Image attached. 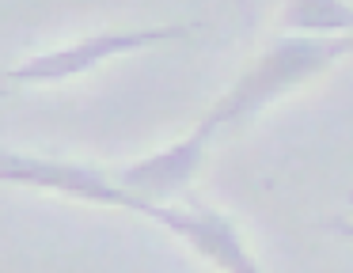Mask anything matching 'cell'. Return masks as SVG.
Here are the masks:
<instances>
[{"label": "cell", "instance_id": "9c48e42d", "mask_svg": "<svg viewBox=\"0 0 353 273\" xmlns=\"http://www.w3.org/2000/svg\"><path fill=\"white\" fill-rule=\"evenodd\" d=\"M239 8H243V12H247V0H239Z\"/></svg>", "mask_w": 353, "mask_h": 273}, {"label": "cell", "instance_id": "52a82bcc", "mask_svg": "<svg viewBox=\"0 0 353 273\" xmlns=\"http://www.w3.org/2000/svg\"><path fill=\"white\" fill-rule=\"evenodd\" d=\"M330 228H334L338 235H345V239H353V224H345V220H334Z\"/></svg>", "mask_w": 353, "mask_h": 273}, {"label": "cell", "instance_id": "3957f363", "mask_svg": "<svg viewBox=\"0 0 353 273\" xmlns=\"http://www.w3.org/2000/svg\"><path fill=\"white\" fill-rule=\"evenodd\" d=\"M0 182H23L42 186L57 194H72L92 205H114V209L141 212L148 197L118 186L114 174L92 163H72V159H50V156H27V152H0Z\"/></svg>", "mask_w": 353, "mask_h": 273}, {"label": "cell", "instance_id": "6da1fadb", "mask_svg": "<svg viewBox=\"0 0 353 273\" xmlns=\"http://www.w3.org/2000/svg\"><path fill=\"white\" fill-rule=\"evenodd\" d=\"M353 53V38L338 34H289L277 38L236 83L228 95L216 99V106L205 114V125L221 129L232 121H243L251 114H259L266 103H274L277 95L307 83L312 76H319L323 68H330L338 57Z\"/></svg>", "mask_w": 353, "mask_h": 273}, {"label": "cell", "instance_id": "5b68a950", "mask_svg": "<svg viewBox=\"0 0 353 273\" xmlns=\"http://www.w3.org/2000/svg\"><path fill=\"white\" fill-rule=\"evenodd\" d=\"M213 133L216 129L201 121L190 136L175 141L171 148L156 152V156H145V159H137V163H130V167H118L114 182L125 186V190H133V194H141V197H148V201H160V197L179 194V190L198 174L201 156H205V144H209Z\"/></svg>", "mask_w": 353, "mask_h": 273}, {"label": "cell", "instance_id": "8992f818", "mask_svg": "<svg viewBox=\"0 0 353 273\" xmlns=\"http://www.w3.org/2000/svg\"><path fill=\"white\" fill-rule=\"evenodd\" d=\"M281 23L292 34H345L353 30V8L345 0H289Z\"/></svg>", "mask_w": 353, "mask_h": 273}, {"label": "cell", "instance_id": "277c9868", "mask_svg": "<svg viewBox=\"0 0 353 273\" xmlns=\"http://www.w3.org/2000/svg\"><path fill=\"white\" fill-rule=\"evenodd\" d=\"M141 216L156 220L160 228H168L171 235L194 247L201 258H209L213 265L232 273H254V258L247 254V247L239 243V232L228 216L221 212H209V209H175L168 201H145Z\"/></svg>", "mask_w": 353, "mask_h": 273}, {"label": "cell", "instance_id": "7a4b0ae2", "mask_svg": "<svg viewBox=\"0 0 353 273\" xmlns=\"http://www.w3.org/2000/svg\"><path fill=\"white\" fill-rule=\"evenodd\" d=\"M194 30L198 27H190V23H171V27L92 34V38L72 42V46H61V50L34 53V57H27L23 65H16V68H4V72H0V83H4V88H34V83L46 88V83H65V80H77V76L99 68L103 61H110V57L137 53V50H148V46H160V42H183Z\"/></svg>", "mask_w": 353, "mask_h": 273}, {"label": "cell", "instance_id": "ba28073f", "mask_svg": "<svg viewBox=\"0 0 353 273\" xmlns=\"http://www.w3.org/2000/svg\"><path fill=\"white\" fill-rule=\"evenodd\" d=\"M8 91H12V88H0V99H4V95H8Z\"/></svg>", "mask_w": 353, "mask_h": 273}]
</instances>
